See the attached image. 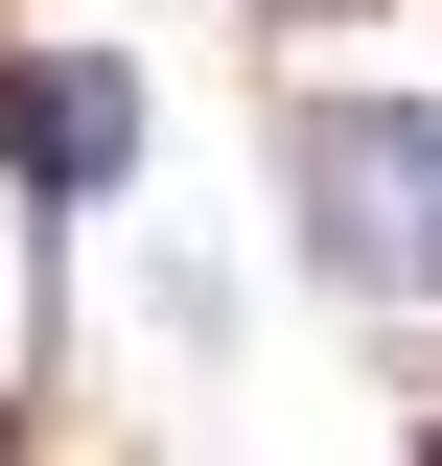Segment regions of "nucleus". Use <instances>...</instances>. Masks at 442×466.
<instances>
[{
	"label": "nucleus",
	"instance_id": "nucleus-1",
	"mask_svg": "<svg viewBox=\"0 0 442 466\" xmlns=\"http://www.w3.org/2000/svg\"><path fill=\"white\" fill-rule=\"evenodd\" d=\"M279 210H303V257L349 303H442V94H303Z\"/></svg>",
	"mask_w": 442,
	"mask_h": 466
},
{
	"label": "nucleus",
	"instance_id": "nucleus-2",
	"mask_svg": "<svg viewBox=\"0 0 442 466\" xmlns=\"http://www.w3.org/2000/svg\"><path fill=\"white\" fill-rule=\"evenodd\" d=\"M0 164L47 187V210H94V187L140 164V70H116V47H24V70H0Z\"/></svg>",
	"mask_w": 442,
	"mask_h": 466
}]
</instances>
